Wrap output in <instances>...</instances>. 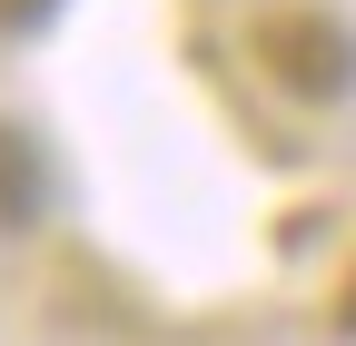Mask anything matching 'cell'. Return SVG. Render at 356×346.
Here are the masks:
<instances>
[{"mask_svg": "<svg viewBox=\"0 0 356 346\" xmlns=\"http://www.w3.org/2000/svg\"><path fill=\"white\" fill-rule=\"evenodd\" d=\"M257 69L297 99H346L356 90V30L337 10H267L257 20Z\"/></svg>", "mask_w": 356, "mask_h": 346, "instance_id": "cell-1", "label": "cell"}, {"mask_svg": "<svg viewBox=\"0 0 356 346\" xmlns=\"http://www.w3.org/2000/svg\"><path fill=\"white\" fill-rule=\"evenodd\" d=\"M50 10H60V0H0V30H40Z\"/></svg>", "mask_w": 356, "mask_h": 346, "instance_id": "cell-3", "label": "cell"}, {"mask_svg": "<svg viewBox=\"0 0 356 346\" xmlns=\"http://www.w3.org/2000/svg\"><path fill=\"white\" fill-rule=\"evenodd\" d=\"M40 198H50V168H40L30 129L0 119V228H30V218H40Z\"/></svg>", "mask_w": 356, "mask_h": 346, "instance_id": "cell-2", "label": "cell"}, {"mask_svg": "<svg viewBox=\"0 0 356 346\" xmlns=\"http://www.w3.org/2000/svg\"><path fill=\"white\" fill-rule=\"evenodd\" d=\"M337 327L356 336V267H346V287H337Z\"/></svg>", "mask_w": 356, "mask_h": 346, "instance_id": "cell-4", "label": "cell"}]
</instances>
